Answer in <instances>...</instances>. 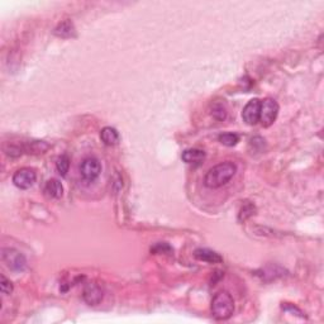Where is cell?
Instances as JSON below:
<instances>
[{
	"label": "cell",
	"mask_w": 324,
	"mask_h": 324,
	"mask_svg": "<svg viewBox=\"0 0 324 324\" xmlns=\"http://www.w3.org/2000/svg\"><path fill=\"white\" fill-rule=\"evenodd\" d=\"M236 167L235 163L232 162H222L219 165L214 166L210 168L205 175V185L210 189H218L226 185L227 182L231 181L233 176L236 175Z\"/></svg>",
	"instance_id": "6da1fadb"
},
{
	"label": "cell",
	"mask_w": 324,
	"mask_h": 324,
	"mask_svg": "<svg viewBox=\"0 0 324 324\" xmlns=\"http://www.w3.org/2000/svg\"><path fill=\"white\" fill-rule=\"evenodd\" d=\"M233 312H235V302L231 294L227 291H221L214 296L212 302V313L214 318L226 321L232 317Z\"/></svg>",
	"instance_id": "7a4b0ae2"
},
{
	"label": "cell",
	"mask_w": 324,
	"mask_h": 324,
	"mask_svg": "<svg viewBox=\"0 0 324 324\" xmlns=\"http://www.w3.org/2000/svg\"><path fill=\"white\" fill-rule=\"evenodd\" d=\"M279 114V104L274 99H265L261 103L260 122L263 127H270Z\"/></svg>",
	"instance_id": "3957f363"
},
{
	"label": "cell",
	"mask_w": 324,
	"mask_h": 324,
	"mask_svg": "<svg viewBox=\"0 0 324 324\" xmlns=\"http://www.w3.org/2000/svg\"><path fill=\"white\" fill-rule=\"evenodd\" d=\"M101 172V165L95 157H87L81 162L80 173L82 179L87 182H92L99 177Z\"/></svg>",
	"instance_id": "277c9868"
},
{
	"label": "cell",
	"mask_w": 324,
	"mask_h": 324,
	"mask_svg": "<svg viewBox=\"0 0 324 324\" xmlns=\"http://www.w3.org/2000/svg\"><path fill=\"white\" fill-rule=\"evenodd\" d=\"M1 258H3L4 263L13 271H23L25 265H27L24 256L14 248H4Z\"/></svg>",
	"instance_id": "5b68a950"
},
{
	"label": "cell",
	"mask_w": 324,
	"mask_h": 324,
	"mask_svg": "<svg viewBox=\"0 0 324 324\" xmlns=\"http://www.w3.org/2000/svg\"><path fill=\"white\" fill-rule=\"evenodd\" d=\"M37 175L34 172V170L32 168H20L17 172L14 173L13 176V182H14L15 186L18 189H22V190H27L29 187L33 186V184L36 182Z\"/></svg>",
	"instance_id": "8992f818"
},
{
	"label": "cell",
	"mask_w": 324,
	"mask_h": 324,
	"mask_svg": "<svg viewBox=\"0 0 324 324\" xmlns=\"http://www.w3.org/2000/svg\"><path fill=\"white\" fill-rule=\"evenodd\" d=\"M260 109H261V101L258 99H252L246 106L243 108L242 118L248 126H254V124L260 122Z\"/></svg>",
	"instance_id": "52a82bcc"
},
{
	"label": "cell",
	"mask_w": 324,
	"mask_h": 324,
	"mask_svg": "<svg viewBox=\"0 0 324 324\" xmlns=\"http://www.w3.org/2000/svg\"><path fill=\"white\" fill-rule=\"evenodd\" d=\"M103 289H101L100 285H98L96 282H91V284H87L86 288L84 289V300L89 305H98L99 303L103 300Z\"/></svg>",
	"instance_id": "ba28073f"
},
{
	"label": "cell",
	"mask_w": 324,
	"mask_h": 324,
	"mask_svg": "<svg viewBox=\"0 0 324 324\" xmlns=\"http://www.w3.org/2000/svg\"><path fill=\"white\" fill-rule=\"evenodd\" d=\"M43 193L50 199H60L62 196V194H64V186H62V184L59 180H48L45 185Z\"/></svg>",
	"instance_id": "9c48e42d"
},
{
	"label": "cell",
	"mask_w": 324,
	"mask_h": 324,
	"mask_svg": "<svg viewBox=\"0 0 324 324\" xmlns=\"http://www.w3.org/2000/svg\"><path fill=\"white\" fill-rule=\"evenodd\" d=\"M194 256H195L198 260L204 261V262H209V263H219L223 261L221 254L208 248H198L195 251V253H194Z\"/></svg>",
	"instance_id": "30bf717a"
},
{
	"label": "cell",
	"mask_w": 324,
	"mask_h": 324,
	"mask_svg": "<svg viewBox=\"0 0 324 324\" xmlns=\"http://www.w3.org/2000/svg\"><path fill=\"white\" fill-rule=\"evenodd\" d=\"M205 159V152L198 150V148H190L186 150L182 154V160L189 165H200L201 162L204 161Z\"/></svg>",
	"instance_id": "8fae6325"
},
{
	"label": "cell",
	"mask_w": 324,
	"mask_h": 324,
	"mask_svg": "<svg viewBox=\"0 0 324 324\" xmlns=\"http://www.w3.org/2000/svg\"><path fill=\"white\" fill-rule=\"evenodd\" d=\"M100 138L106 146H114L119 142V133H118L115 128L105 127V128L101 129Z\"/></svg>",
	"instance_id": "7c38bea8"
},
{
	"label": "cell",
	"mask_w": 324,
	"mask_h": 324,
	"mask_svg": "<svg viewBox=\"0 0 324 324\" xmlns=\"http://www.w3.org/2000/svg\"><path fill=\"white\" fill-rule=\"evenodd\" d=\"M75 33V28H74L73 23L70 20H65V22L60 23L57 25V28L55 29V34L62 38H67V37H73Z\"/></svg>",
	"instance_id": "4fadbf2b"
},
{
	"label": "cell",
	"mask_w": 324,
	"mask_h": 324,
	"mask_svg": "<svg viewBox=\"0 0 324 324\" xmlns=\"http://www.w3.org/2000/svg\"><path fill=\"white\" fill-rule=\"evenodd\" d=\"M56 167L61 176H66L67 172H69V168H70V159H69V156H66V155L60 156L56 162Z\"/></svg>",
	"instance_id": "5bb4252c"
},
{
	"label": "cell",
	"mask_w": 324,
	"mask_h": 324,
	"mask_svg": "<svg viewBox=\"0 0 324 324\" xmlns=\"http://www.w3.org/2000/svg\"><path fill=\"white\" fill-rule=\"evenodd\" d=\"M254 214V205L251 204L249 201H246L243 207L241 208L240 214H238V221L244 222L246 219H248L251 215Z\"/></svg>",
	"instance_id": "9a60e30c"
},
{
	"label": "cell",
	"mask_w": 324,
	"mask_h": 324,
	"mask_svg": "<svg viewBox=\"0 0 324 324\" xmlns=\"http://www.w3.org/2000/svg\"><path fill=\"white\" fill-rule=\"evenodd\" d=\"M240 141V137L235 133H223L219 136V142L224 146H228V147H232V146H236Z\"/></svg>",
	"instance_id": "2e32d148"
},
{
	"label": "cell",
	"mask_w": 324,
	"mask_h": 324,
	"mask_svg": "<svg viewBox=\"0 0 324 324\" xmlns=\"http://www.w3.org/2000/svg\"><path fill=\"white\" fill-rule=\"evenodd\" d=\"M0 289H1V293L5 294V295H9L13 291V284L4 275L0 276Z\"/></svg>",
	"instance_id": "e0dca14e"
},
{
	"label": "cell",
	"mask_w": 324,
	"mask_h": 324,
	"mask_svg": "<svg viewBox=\"0 0 324 324\" xmlns=\"http://www.w3.org/2000/svg\"><path fill=\"white\" fill-rule=\"evenodd\" d=\"M213 115H214L217 119L223 120L224 118H226V115H227L226 108H224L222 104H215V105L213 106Z\"/></svg>",
	"instance_id": "ac0fdd59"
},
{
	"label": "cell",
	"mask_w": 324,
	"mask_h": 324,
	"mask_svg": "<svg viewBox=\"0 0 324 324\" xmlns=\"http://www.w3.org/2000/svg\"><path fill=\"white\" fill-rule=\"evenodd\" d=\"M151 251L156 252V253H171L172 248L168 246L167 243H157L156 246L152 247Z\"/></svg>",
	"instance_id": "d6986e66"
}]
</instances>
